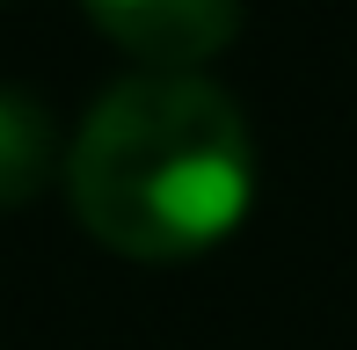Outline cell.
Masks as SVG:
<instances>
[{
    "label": "cell",
    "instance_id": "6da1fadb",
    "mask_svg": "<svg viewBox=\"0 0 357 350\" xmlns=\"http://www.w3.org/2000/svg\"><path fill=\"white\" fill-rule=\"evenodd\" d=\"M73 219L132 263L219 248L255 204V132L204 73H132L66 146Z\"/></svg>",
    "mask_w": 357,
    "mask_h": 350
},
{
    "label": "cell",
    "instance_id": "7a4b0ae2",
    "mask_svg": "<svg viewBox=\"0 0 357 350\" xmlns=\"http://www.w3.org/2000/svg\"><path fill=\"white\" fill-rule=\"evenodd\" d=\"M88 15L146 73H197L241 29V0H88Z\"/></svg>",
    "mask_w": 357,
    "mask_h": 350
},
{
    "label": "cell",
    "instance_id": "3957f363",
    "mask_svg": "<svg viewBox=\"0 0 357 350\" xmlns=\"http://www.w3.org/2000/svg\"><path fill=\"white\" fill-rule=\"evenodd\" d=\"M59 168H66V153H59L52 109L29 88H0V212L29 204Z\"/></svg>",
    "mask_w": 357,
    "mask_h": 350
}]
</instances>
